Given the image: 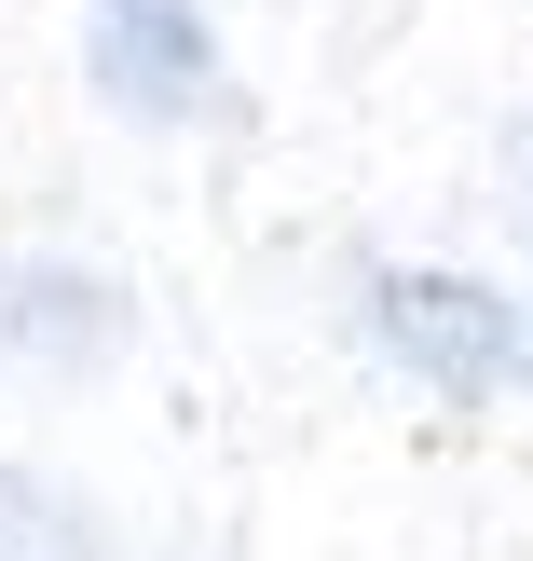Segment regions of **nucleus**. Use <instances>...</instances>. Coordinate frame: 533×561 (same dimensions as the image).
Wrapping results in <instances>:
<instances>
[{"instance_id":"nucleus-1","label":"nucleus","mask_w":533,"mask_h":561,"mask_svg":"<svg viewBox=\"0 0 533 561\" xmlns=\"http://www.w3.org/2000/svg\"><path fill=\"white\" fill-rule=\"evenodd\" d=\"M370 329L397 343V370H425L438 398H493L507 370H533V329L507 316V288H479V274H370Z\"/></svg>"},{"instance_id":"nucleus-2","label":"nucleus","mask_w":533,"mask_h":561,"mask_svg":"<svg viewBox=\"0 0 533 561\" xmlns=\"http://www.w3.org/2000/svg\"><path fill=\"white\" fill-rule=\"evenodd\" d=\"M124 356V288L82 261H0V383H69Z\"/></svg>"},{"instance_id":"nucleus-3","label":"nucleus","mask_w":533,"mask_h":561,"mask_svg":"<svg viewBox=\"0 0 533 561\" xmlns=\"http://www.w3.org/2000/svg\"><path fill=\"white\" fill-rule=\"evenodd\" d=\"M96 82L151 124H178V110L219 96V42L192 0H96Z\"/></svg>"},{"instance_id":"nucleus-4","label":"nucleus","mask_w":533,"mask_h":561,"mask_svg":"<svg viewBox=\"0 0 533 561\" xmlns=\"http://www.w3.org/2000/svg\"><path fill=\"white\" fill-rule=\"evenodd\" d=\"M0 561H96V535L69 520V493H42L27 466H0Z\"/></svg>"}]
</instances>
